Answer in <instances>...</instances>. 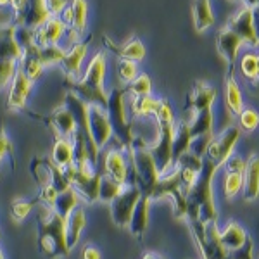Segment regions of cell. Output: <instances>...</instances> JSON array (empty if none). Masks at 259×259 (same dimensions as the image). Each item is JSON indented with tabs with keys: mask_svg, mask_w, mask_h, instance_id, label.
Listing matches in <instances>:
<instances>
[{
	"mask_svg": "<svg viewBox=\"0 0 259 259\" xmlns=\"http://www.w3.org/2000/svg\"><path fill=\"white\" fill-rule=\"evenodd\" d=\"M218 168L220 166L214 161H211L209 157H202V168H200L194 185L185 197V216L189 218V223L197 220L202 223H209V221H216L218 218L214 200H212V177Z\"/></svg>",
	"mask_w": 259,
	"mask_h": 259,
	"instance_id": "cell-1",
	"label": "cell"
},
{
	"mask_svg": "<svg viewBox=\"0 0 259 259\" xmlns=\"http://www.w3.org/2000/svg\"><path fill=\"white\" fill-rule=\"evenodd\" d=\"M38 227V249L45 257L59 259L69 256V247L66 244V220L54 212L49 206L40 204L36 216Z\"/></svg>",
	"mask_w": 259,
	"mask_h": 259,
	"instance_id": "cell-2",
	"label": "cell"
},
{
	"mask_svg": "<svg viewBox=\"0 0 259 259\" xmlns=\"http://www.w3.org/2000/svg\"><path fill=\"white\" fill-rule=\"evenodd\" d=\"M104 74H106V56L97 54L90 61L85 74L76 81H69V89L89 106L107 107V94L104 92Z\"/></svg>",
	"mask_w": 259,
	"mask_h": 259,
	"instance_id": "cell-3",
	"label": "cell"
},
{
	"mask_svg": "<svg viewBox=\"0 0 259 259\" xmlns=\"http://www.w3.org/2000/svg\"><path fill=\"white\" fill-rule=\"evenodd\" d=\"M126 152L130 156V162H132V173L137 187L140 189L142 195L152 197L161 175L157 173L156 162H154L149 145L145 144L142 137H133L132 145H130Z\"/></svg>",
	"mask_w": 259,
	"mask_h": 259,
	"instance_id": "cell-4",
	"label": "cell"
},
{
	"mask_svg": "<svg viewBox=\"0 0 259 259\" xmlns=\"http://www.w3.org/2000/svg\"><path fill=\"white\" fill-rule=\"evenodd\" d=\"M156 118L159 123V139L154 145H150V154L156 162L157 173L166 175L173 166V156H171V145H173V135H175V119L171 112L169 104L164 99L159 100V106L156 111Z\"/></svg>",
	"mask_w": 259,
	"mask_h": 259,
	"instance_id": "cell-5",
	"label": "cell"
},
{
	"mask_svg": "<svg viewBox=\"0 0 259 259\" xmlns=\"http://www.w3.org/2000/svg\"><path fill=\"white\" fill-rule=\"evenodd\" d=\"M124 94L126 89H114L111 92V95H107V118H109L111 128H112V135L119 140L121 147L124 150L130 149L133 140V132H132V124L126 119V111H124Z\"/></svg>",
	"mask_w": 259,
	"mask_h": 259,
	"instance_id": "cell-6",
	"label": "cell"
},
{
	"mask_svg": "<svg viewBox=\"0 0 259 259\" xmlns=\"http://www.w3.org/2000/svg\"><path fill=\"white\" fill-rule=\"evenodd\" d=\"M140 197H142V192L137 187L133 173H130V178L124 183L123 190L111 202V218L114 221V225H118L119 228H128L130 220H132V214L135 211V206Z\"/></svg>",
	"mask_w": 259,
	"mask_h": 259,
	"instance_id": "cell-7",
	"label": "cell"
},
{
	"mask_svg": "<svg viewBox=\"0 0 259 259\" xmlns=\"http://www.w3.org/2000/svg\"><path fill=\"white\" fill-rule=\"evenodd\" d=\"M192 232H194L197 244L200 247L204 259H225L227 249L223 247L220 240V232L216 227V221L202 223V221H190Z\"/></svg>",
	"mask_w": 259,
	"mask_h": 259,
	"instance_id": "cell-8",
	"label": "cell"
},
{
	"mask_svg": "<svg viewBox=\"0 0 259 259\" xmlns=\"http://www.w3.org/2000/svg\"><path fill=\"white\" fill-rule=\"evenodd\" d=\"M47 6L49 0H26L23 9L16 12L14 26H24L35 31L50 19V9Z\"/></svg>",
	"mask_w": 259,
	"mask_h": 259,
	"instance_id": "cell-9",
	"label": "cell"
},
{
	"mask_svg": "<svg viewBox=\"0 0 259 259\" xmlns=\"http://www.w3.org/2000/svg\"><path fill=\"white\" fill-rule=\"evenodd\" d=\"M89 132L90 139L99 150L106 147L112 137V128L106 109L99 106H89Z\"/></svg>",
	"mask_w": 259,
	"mask_h": 259,
	"instance_id": "cell-10",
	"label": "cell"
},
{
	"mask_svg": "<svg viewBox=\"0 0 259 259\" xmlns=\"http://www.w3.org/2000/svg\"><path fill=\"white\" fill-rule=\"evenodd\" d=\"M239 128L230 126L221 133V137L218 140H212L211 145L207 147L206 157H209L211 161H214L216 164L221 166L223 162H227V159L232 156V149L235 145V142L239 140Z\"/></svg>",
	"mask_w": 259,
	"mask_h": 259,
	"instance_id": "cell-11",
	"label": "cell"
},
{
	"mask_svg": "<svg viewBox=\"0 0 259 259\" xmlns=\"http://www.w3.org/2000/svg\"><path fill=\"white\" fill-rule=\"evenodd\" d=\"M100 177L102 175L99 171H92V173H78L76 171V177H74L71 187L78 194L80 200L87 204H94L95 200H99Z\"/></svg>",
	"mask_w": 259,
	"mask_h": 259,
	"instance_id": "cell-12",
	"label": "cell"
},
{
	"mask_svg": "<svg viewBox=\"0 0 259 259\" xmlns=\"http://www.w3.org/2000/svg\"><path fill=\"white\" fill-rule=\"evenodd\" d=\"M104 175H109L119 183H126L130 178V169L126 162V154L124 149H111L107 150L106 157H104Z\"/></svg>",
	"mask_w": 259,
	"mask_h": 259,
	"instance_id": "cell-13",
	"label": "cell"
},
{
	"mask_svg": "<svg viewBox=\"0 0 259 259\" xmlns=\"http://www.w3.org/2000/svg\"><path fill=\"white\" fill-rule=\"evenodd\" d=\"M31 80L23 73L19 68H16L14 78H12V87H11V94H9V104L11 109H23L24 104H26V99L30 95L31 90Z\"/></svg>",
	"mask_w": 259,
	"mask_h": 259,
	"instance_id": "cell-14",
	"label": "cell"
},
{
	"mask_svg": "<svg viewBox=\"0 0 259 259\" xmlns=\"http://www.w3.org/2000/svg\"><path fill=\"white\" fill-rule=\"evenodd\" d=\"M47 123L56 133V139H71L76 132V123H74L71 112L64 106L59 107L56 112H52L47 118Z\"/></svg>",
	"mask_w": 259,
	"mask_h": 259,
	"instance_id": "cell-15",
	"label": "cell"
},
{
	"mask_svg": "<svg viewBox=\"0 0 259 259\" xmlns=\"http://www.w3.org/2000/svg\"><path fill=\"white\" fill-rule=\"evenodd\" d=\"M227 28L230 31L235 33L242 41H247L249 45L259 44V40L256 38V33H254V26H252V12H250L249 7L240 11V14L230 21V24Z\"/></svg>",
	"mask_w": 259,
	"mask_h": 259,
	"instance_id": "cell-16",
	"label": "cell"
},
{
	"mask_svg": "<svg viewBox=\"0 0 259 259\" xmlns=\"http://www.w3.org/2000/svg\"><path fill=\"white\" fill-rule=\"evenodd\" d=\"M259 195V156L249 157L244 169V199L254 200Z\"/></svg>",
	"mask_w": 259,
	"mask_h": 259,
	"instance_id": "cell-17",
	"label": "cell"
},
{
	"mask_svg": "<svg viewBox=\"0 0 259 259\" xmlns=\"http://www.w3.org/2000/svg\"><path fill=\"white\" fill-rule=\"evenodd\" d=\"M85 52H87L85 44H76L74 47L66 50L61 64L66 76H68V80H80V66L83 57H85Z\"/></svg>",
	"mask_w": 259,
	"mask_h": 259,
	"instance_id": "cell-18",
	"label": "cell"
},
{
	"mask_svg": "<svg viewBox=\"0 0 259 259\" xmlns=\"http://www.w3.org/2000/svg\"><path fill=\"white\" fill-rule=\"evenodd\" d=\"M216 97V90L212 87H207L204 83H197L195 89L190 92L189 100H187V109H192L194 112L211 109L212 100Z\"/></svg>",
	"mask_w": 259,
	"mask_h": 259,
	"instance_id": "cell-19",
	"label": "cell"
},
{
	"mask_svg": "<svg viewBox=\"0 0 259 259\" xmlns=\"http://www.w3.org/2000/svg\"><path fill=\"white\" fill-rule=\"evenodd\" d=\"M85 227H87L85 211L78 206L76 209L66 218V244H68L69 250L80 242V237H81L83 228Z\"/></svg>",
	"mask_w": 259,
	"mask_h": 259,
	"instance_id": "cell-20",
	"label": "cell"
},
{
	"mask_svg": "<svg viewBox=\"0 0 259 259\" xmlns=\"http://www.w3.org/2000/svg\"><path fill=\"white\" fill-rule=\"evenodd\" d=\"M149 206H150V197L147 195H142L135 206V211L132 214V220H130V232L135 237H142V233L145 232L149 225Z\"/></svg>",
	"mask_w": 259,
	"mask_h": 259,
	"instance_id": "cell-21",
	"label": "cell"
},
{
	"mask_svg": "<svg viewBox=\"0 0 259 259\" xmlns=\"http://www.w3.org/2000/svg\"><path fill=\"white\" fill-rule=\"evenodd\" d=\"M190 126L189 121H182L178 126H175V135H173V145H171V156H173V166L177 164L180 157L185 152H189L190 145Z\"/></svg>",
	"mask_w": 259,
	"mask_h": 259,
	"instance_id": "cell-22",
	"label": "cell"
},
{
	"mask_svg": "<svg viewBox=\"0 0 259 259\" xmlns=\"http://www.w3.org/2000/svg\"><path fill=\"white\" fill-rule=\"evenodd\" d=\"M78 204H80V197H78V194L74 192L73 187H69L68 190L59 192V194H57V197H56V200L52 202V206H49V207L54 212H57L61 218L66 220L71 214V212L76 209Z\"/></svg>",
	"mask_w": 259,
	"mask_h": 259,
	"instance_id": "cell-23",
	"label": "cell"
},
{
	"mask_svg": "<svg viewBox=\"0 0 259 259\" xmlns=\"http://www.w3.org/2000/svg\"><path fill=\"white\" fill-rule=\"evenodd\" d=\"M240 44H242V40L233 31H230L228 28H225V30L218 35L220 52L223 54L225 57H227V61H228V64H230V71L233 69V64H235L237 50H239Z\"/></svg>",
	"mask_w": 259,
	"mask_h": 259,
	"instance_id": "cell-24",
	"label": "cell"
},
{
	"mask_svg": "<svg viewBox=\"0 0 259 259\" xmlns=\"http://www.w3.org/2000/svg\"><path fill=\"white\" fill-rule=\"evenodd\" d=\"M220 240L227 250H235L245 244L247 235H245L244 228H242L239 223L232 221V223H228V227L223 230V233H220Z\"/></svg>",
	"mask_w": 259,
	"mask_h": 259,
	"instance_id": "cell-25",
	"label": "cell"
},
{
	"mask_svg": "<svg viewBox=\"0 0 259 259\" xmlns=\"http://www.w3.org/2000/svg\"><path fill=\"white\" fill-rule=\"evenodd\" d=\"M59 168H66L73 162V142L71 139H56V144L52 147V157Z\"/></svg>",
	"mask_w": 259,
	"mask_h": 259,
	"instance_id": "cell-26",
	"label": "cell"
},
{
	"mask_svg": "<svg viewBox=\"0 0 259 259\" xmlns=\"http://www.w3.org/2000/svg\"><path fill=\"white\" fill-rule=\"evenodd\" d=\"M194 18L197 31H202L204 28H209L214 23V16L211 12L209 0H194Z\"/></svg>",
	"mask_w": 259,
	"mask_h": 259,
	"instance_id": "cell-27",
	"label": "cell"
},
{
	"mask_svg": "<svg viewBox=\"0 0 259 259\" xmlns=\"http://www.w3.org/2000/svg\"><path fill=\"white\" fill-rule=\"evenodd\" d=\"M190 126V137H199L204 133H212V112L211 109H204L195 112L192 123H189Z\"/></svg>",
	"mask_w": 259,
	"mask_h": 259,
	"instance_id": "cell-28",
	"label": "cell"
},
{
	"mask_svg": "<svg viewBox=\"0 0 259 259\" xmlns=\"http://www.w3.org/2000/svg\"><path fill=\"white\" fill-rule=\"evenodd\" d=\"M123 187H124L123 183L116 182L109 175H102V177H100V185H99V200L112 202V200L119 195V192L123 190Z\"/></svg>",
	"mask_w": 259,
	"mask_h": 259,
	"instance_id": "cell-29",
	"label": "cell"
},
{
	"mask_svg": "<svg viewBox=\"0 0 259 259\" xmlns=\"http://www.w3.org/2000/svg\"><path fill=\"white\" fill-rule=\"evenodd\" d=\"M30 171L35 178L38 189H44V187L50 185V169L47 164V159H40V157H35L30 166Z\"/></svg>",
	"mask_w": 259,
	"mask_h": 259,
	"instance_id": "cell-30",
	"label": "cell"
},
{
	"mask_svg": "<svg viewBox=\"0 0 259 259\" xmlns=\"http://www.w3.org/2000/svg\"><path fill=\"white\" fill-rule=\"evenodd\" d=\"M64 50L59 45H44V47H36V57L41 62V66H49L54 62H61L64 57Z\"/></svg>",
	"mask_w": 259,
	"mask_h": 259,
	"instance_id": "cell-31",
	"label": "cell"
},
{
	"mask_svg": "<svg viewBox=\"0 0 259 259\" xmlns=\"http://www.w3.org/2000/svg\"><path fill=\"white\" fill-rule=\"evenodd\" d=\"M157 106H159V100L152 99L150 95H144V97H133V102H132L133 114H135V116L156 114Z\"/></svg>",
	"mask_w": 259,
	"mask_h": 259,
	"instance_id": "cell-32",
	"label": "cell"
},
{
	"mask_svg": "<svg viewBox=\"0 0 259 259\" xmlns=\"http://www.w3.org/2000/svg\"><path fill=\"white\" fill-rule=\"evenodd\" d=\"M227 102H228L230 111H232L233 114H239V112L242 111L240 89L232 76H228V80H227Z\"/></svg>",
	"mask_w": 259,
	"mask_h": 259,
	"instance_id": "cell-33",
	"label": "cell"
},
{
	"mask_svg": "<svg viewBox=\"0 0 259 259\" xmlns=\"http://www.w3.org/2000/svg\"><path fill=\"white\" fill-rule=\"evenodd\" d=\"M116 50L121 54L123 59L132 61V62L144 59V56H145V49H144V45H142V41L139 38L130 40L123 49H116Z\"/></svg>",
	"mask_w": 259,
	"mask_h": 259,
	"instance_id": "cell-34",
	"label": "cell"
},
{
	"mask_svg": "<svg viewBox=\"0 0 259 259\" xmlns=\"http://www.w3.org/2000/svg\"><path fill=\"white\" fill-rule=\"evenodd\" d=\"M69 7H71V12H73V24H71V30L80 33L83 28H85L87 4H85V0H73Z\"/></svg>",
	"mask_w": 259,
	"mask_h": 259,
	"instance_id": "cell-35",
	"label": "cell"
},
{
	"mask_svg": "<svg viewBox=\"0 0 259 259\" xmlns=\"http://www.w3.org/2000/svg\"><path fill=\"white\" fill-rule=\"evenodd\" d=\"M214 140L212 139V133H204V135H199V137H194L190 140V145H189V152L194 154L202 159L207 152V147L211 145V142Z\"/></svg>",
	"mask_w": 259,
	"mask_h": 259,
	"instance_id": "cell-36",
	"label": "cell"
},
{
	"mask_svg": "<svg viewBox=\"0 0 259 259\" xmlns=\"http://www.w3.org/2000/svg\"><path fill=\"white\" fill-rule=\"evenodd\" d=\"M242 187H244V175H240V173L227 175V180H225V195H227L228 199L235 197Z\"/></svg>",
	"mask_w": 259,
	"mask_h": 259,
	"instance_id": "cell-37",
	"label": "cell"
},
{
	"mask_svg": "<svg viewBox=\"0 0 259 259\" xmlns=\"http://www.w3.org/2000/svg\"><path fill=\"white\" fill-rule=\"evenodd\" d=\"M128 92H132L133 97H144V95H150V80L147 74H140L135 80L130 83V87L126 89Z\"/></svg>",
	"mask_w": 259,
	"mask_h": 259,
	"instance_id": "cell-38",
	"label": "cell"
},
{
	"mask_svg": "<svg viewBox=\"0 0 259 259\" xmlns=\"http://www.w3.org/2000/svg\"><path fill=\"white\" fill-rule=\"evenodd\" d=\"M240 124L244 130H247V132H252V130H256V126L259 124V114L254 109H242L240 112Z\"/></svg>",
	"mask_w": 259,
	"mask_h": 259,
	"instance_id": "cell-39",
	"label": "cell"
},
{
	"mask_svg": "<svg viewBox=\"0 0 259 259\" xmlns=\"http://www.w3.org/2000/svg\"><path fill=\"white\" fill-rule=\"evenodd\" d=\"M252 240L247 237V240H245V244L242 247L235 250H227L225 259H252Z\"/></svg>",
	"mask_w": 259,
	"mask_h": 259,
	"instance_id": "cell-40",
	"label": "cell"
},
{
	"mask_svg": "<svg viewBox=\"0 0 259 259\" xmlns=\"http://www.w3.org/2000/svg\"><path fill=\"white\" fill-rule=\"evenodd\" d=\"M118 73H119V78L123 81H133L137 78V66H135V62H132V61H126V59H123L119 62V66H118Z\"/></svg>",
	"mask_w": 259,
	"mask_h": 259,
	"instance_id": "cell-41",
	"label": "cell"
},
{
	"mask_svg": "<svg viewBox=\"0 0 259 259\" xmlns=\"http://www.w3.org/2000/svg\"><path fill=\"white\" fill-rule=\"evenodd\" d=\"M242 73H244L247 78H250V80H256V78L259 76L257 64H256V56H252V54L244 56V59H242Z\"/></svg>",
	"mask_w": 259,
	"mask_h": 259,
	"instance_id": "cell-42",
	"label": "cell"
},
{
	"mask_svg": "<svg viewBox=\"0 0 259 259\" xmlns=\"http://www.w3.org/2000/svg\"><path fill=\"white\" fill-rule=\"evenodd\" d=\"M7 154H9L11 159L14 161V149H12V142L9 140V137H7L4 123H0V161H2L4 156H7Z\"/></svg>",
	"mask_w": 259,
	"mask_h": 259,
	"instance_id": "cell-43",
	"label": "cell"
},
{
	"mask_svg": "<svg viewBox=\"0 0 259 259\" xmlns=\"http://www.w3.org/2000/svg\"><path fill=\"white\" fill-rule=\"evenodd\" d=\"M33 209V202H28V200H16L12 204V214H14L16 220H24L28 216V212Z\"/></svg>",
	"mask_w": 259,
	"mask_h": 259,
	"instance_id": "cell-44",
	"label": "cell"
},
{
	"mask_svg": "<svg viewBox=\"0 0 259 259\" xmlns=\"http://www.w3.org/2000/svg\"><path fill=\"white\" fill-rule=\"evenodd\" d=\"M57 194H59V192L54 189L52 185H47V187H44V189H40L38 200L41 204H45V206H52V202L56 200Z\"/></svg>",
	"mask_w": 259,
	"mask_h": 259,
	"instance_id": "cell-45",
	"label": "cell"
},
{
	"mask_svg": "<svg viewBox=\"0 0 259 259\" xmlns=\"http://www.w3.org/2000/svg\"><path fill=\"white\" fill-rule=\"evenodd\" d=\"M225 164H227V171H228V173H240V175H244L245 162L242 161L239 156H230Z\"/></svg>",
	"mask_w": 259,
	"mask_h": 259,
	"instance_id": "cell-46",
	"label": "cell"
},
{
	"mask_svg": "<svg viewBox=\"0 0 259 259\" xmlns=\"http://www.w3.org/2000/svg\"><path fill=\"white\" fill-rule=\"evenodd\" d=\"M81 259H100V252L94 247V245H89V247L83 249Z\"/></svg>",
	"mask_w": 259,
	"mask_h": 259,
	"instance_id": "cell-47",
	"label": "cell"
},
{
	"mask_svg": "<svg viewBox=\"0 0 259 259\" xmlns=\"http://www.w3.org/2000/svg\"><path fill=\"white\" fill-rule=\"evenodd\" d=\"M252 12V26H254V33H256V38L259 40V6L252 7L250 9Z\"/></svg>",
	"mask_w": 259,
	"mask_h": 259,
	"instance_id": "cell-48",
	"label": "cell"
},
{
	"mask_svg": "<svg viewBox=\"0 0 259 259\" xmlns=\"http://www.w3.org/2000/svg\"><path fill=\"white\" fill-rule=\"evenodd\" d=\"M144 259H164V257L159 256V254H156V252H147L144 256Z\"/></svg>",
	"mask_w": 259,
	"mask_h": 259,
	"instance_id": "cell-49",
	"label": "cell"
},
{
	"mask_svg": "<svg viewBox=\"0 0 259 259\" xmlns=\"http://www.w3.org/2000/svg\"><path fill=\"white\" fill-rule=\"evenodd\" d=\"M245 2H247L249 6H252V7H256V6H257V0H245Z\"/></svg>",
	"mask_w": 259,
	"mask_h": 259,
	"instance_id": "cell-50",
	"label": "cell"
},
{
	"mask_svg": "<svg viewBox=\"0 0 259 259\" xmlns=\"http://www.w3.org/2000/svg\"><path fill=\"white\" fill-rule=\"evenodd\" d=\"M256 64H257V73H259V56H256Z\"/></svg>",
	"mask_w": 259,
	"mask_h": 259,
	"instance_id": "cell-51",
	"label": "cell"
},
{
	"mask_svg": "<svg viewBox=\"0 0 259 259\" xmlns=\"http://www.w3.org/2000/svg\"><path fill=\"white\" fill-rule=\"evenodd\" d=\"M9 0H0V6H4V4H7Z\"/></svg>",
	"mask_w": 259,
	"mask_h": 259,
	"instance_id": "cell-52",
	"label": "cell"
},
{
	"mask_svg": "<svg viewBox=\"0 0 259 259\" xmlns=\"http://www.w3.org/2000/svg\"><path fill=\"white\" fill-rule=\"evenodd\" d=\"M0 259H4V254H2V250H0Z\"/></svg>",
	"mask_w": 259,
	"mask_h": 259,
	"instance_id": "cell-53",
	"label": "cell"
},
{
	"mask_svg": "<svg viewBox=\"0 0 259 259\" xmlns=\"http://www.w3.org/2000/svg\"><path fill=\"white\" fill-rule=\"evenodd\" d=\"M0 237H2V233H0Z\"/></svg>",
	"mask_w": 259,
	"mask_h": 259,
	"instance_id": "cell-54",
	"label": "cell"
}]
</instances>
